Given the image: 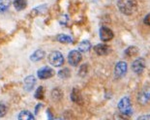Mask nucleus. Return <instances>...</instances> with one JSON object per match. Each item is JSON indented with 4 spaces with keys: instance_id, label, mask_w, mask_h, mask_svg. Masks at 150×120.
Returning a JSON list of instances; mask_svg holds the SVG:
<instances>
[{
    "instance_id": "nucleus-1",
    "label": "nucleus",
    "mask_w": 150,
    "mask_h": 120,
    "mask_svg": "<svg viewBox=\"0 0 150 120\" xmlns=\"http://www.w3.org/2000/svg\"><path fill=\"white\" fill-rule=\"evenodd\" d=\"M137 0H118L117 7L123 15H132L137 9Z\"/></svg>"
},
{
    "instance_id": "nucleus-2",
    "label": "nucleus",
    "mask_w": 150,
    "mask_h": 120,
    "mask_svg": "<svg viewBox=\"0 0 150 120\" xmlns=\"http://www.w3.org/2000/svg\"><path fill=\"white\" fill-rule=\"evenodd\" d=\"M118 109H119V112L121 114H124L125 116H130L132 115L133 112V108H132V103H131V100L129 97H123L119 102H118V106H117Z\"/></svg>"
},
{
    "instance_id": "nucleus-3",
    "label": "nucleus",
    "mask_w": 150,
    "mask_h": 120,
    "mask_svg": "<svg viewBox=\"0 0 150 120\" xmlns=\"http://www.w3.org/2000/svg\"><path fill=\"white\" fill-rule=\"evenodd\" d=\"M50 64L54 67H61L64 64V56L58 50H54V52H50L47 57Z\"/></svg>"
},
{
    "instance_id": "nucleus-4",
    "label": "nucleus",
    "mask_w": 150,
    "mask_h": 120,
    "mask_svg": "<svg viewBox=\"0 0 150 120\" xmlns=\"http://www.w3.org/2000/svg\"><path fill=\"white\" fill-rule=\"evenodd\" d=\"M82 59L81 52L79 50H71L68 54V62L71 66H78Z\"/></svg>"
},
{
    "instance_id": "nucleus-5",
    "label": "nucleus",
    "mask_w": 150,
    "mask_h": 120,
    "mask_svg": "<svg viewBox=\"0 0 150 120\" xmlns=\"http://www.w3.org/2000/svg\"><path fill=\"white\" fill-rule=\"evenodd\" d=\"M127 71H128V66H127L126 62H117L115 68H114V76H115L116 78H121L127 74Z\"/></svg>"
},
{
    "instance_id": "nucleus-6",
    "label": "nucleus",
    "mask_w": 150,
    "mask_h": 120,
    "mask_svg": "<svg viewBox=\"0 0 150 120\" xmlns=\"http://www.w3.org/2000/svg\"><path fill=\"white\" fill-rule=\"evenodd\" d=\"M138 102L139 105H146L150 102V87L146 86L143 87L142 90L139 91L138 95Z\"/></svg>"
},
{
    "instance_id": "nucleus-7",
    "label": "nucleus",
    "mask_w": 150,
    "mask_h": 120,
    "mask_svg": "<svg viewBox=\"0 0 150 120\" xmlns=\"http://www.w3.org/2000/svg\"><path fill=\"white\" fill-rule=\"evenodd\" d=\"M145 69V60L142 57L137 58L135 61L132 63V70L133 72H135L136 74H142Z\"/></svg>"
},
{
    "instance_id": "nucleus-8",
    "label": "nucleus",
    "mask_w": 150,
    "mask_h": 120,
    "mask_svg": "<svg viewBox=\"0 0 150 120\" xmlns=\"http://www.w3.org/2000/svg\"><path fill=\"white\" fill-rule=\"evenodd\" d=\"M54 74H55V73H54L53 69L50 67H42L37 72V76L40 80H47V78H52Z\"/></svg>"
},
{
    "instance_id": "nucleus-9",
    "label": "nucleus",
    "mask_w": 150,
    "mask_h": 120,
    "mask_svg": "<svg viewBox=\"0 0 150 120\" xmlns=\"http://www.w3.org/2000/svg\"><path fill=\"white\" fill-rule=\"evenodd\" d=\"M99 34H100L101 41H103V42H108V41H110L113 38V32L110 28H108L106 26H103L100 28Z\"/></svg>"
},
{
    "instance_id": "nucleus-10",
    "label": "nucleus",
    "mask_w": 150,
    "mask_h": 120,
    "mask_svg": "<svg viewBox=\"0 0 150 120\" xmlns=\"http://www.w3.org/2000/svg\"><path fill=\"white\" fill-rule=\"evenodd\" d=\"M35 84H36V78H35L34 76H28L24 78L23 81V87L25 91H31L34 88Z\"/></svg>"
},
{
    "instance_id": "nucleus-11",
    "label": "nucleus",
    "mask_w": 150,
    "mask_h": 120,
    "mask_svg": "<svg viewBox=\"0 0 150 120\" xmlns=\"http://www.w3.org/2000/svg\"><path fill=\"white\" fill-rule=\"evenodd\" d=\"M94 50L98 55H108L111 52V49L106 44H99L94 47Z\"/></svg>"
},
{
    "instance_id": "nucleus-12",
    "label": "nucleus",
    "mask_w": 150,
    "mask_h": 120,
    "mask_svg": "<svg viewBox=\"0 0 150 120\" xmlns=\"http://www.w3.org/2000/svg\"><path fill=\"white\" fill-rule=\"evenodd\" d=\"M71 100L74 103L78 104V105H81L82 103V97L81 94L79 92V90L78 88H73L72 92H71Z\"/></svg>"
},
{
    "instance_id": "nucleus-13",
    "label": "nucleus",
    "mask_w": 150,
    "mask_h": 120,
    "mask_svg": "<svg viewBox=\"0 0 150 120\" xmlns=\"http://www.w3.org/2000/svg\"><path fill=\"white\" fill-rule=\"evenodd\" d=\"M45 54H46V53H45V52L43 49H37V50H35L32 54H31L30 60L32 62H38L45 57Z\"/></svg>"
},
{
    "instance_id": "nucleus-14",
    "label": "nucleus",
    "mask_w": 150,
    "mask_h": 120,
    "mask_svg": "<svg viewBox=\"0 0 150 120\" xmlns=\"http://www.w3.org/2000/svg\"><path fill=\"white\" fill-rule=\"evenodd\" d=\"M13 5H14L15 9L17 11H22L24 10L25 8H26L27 6V0H14V3H13Z\"/></svg>"
},
{
    "instance_id": "nucleus-15",
    "label": "nucleus",
    "mask_w": 150,
    "mask_h": 120,
    "mask_svg": "<svg viewBox=\"0 0 150 120\" xmlns=\"http://www.w3.org/2000/svg\"><path fill=\"white\" fill-rule=\"evenodd\" d=\"M125 54L128 56L130 58H133L135 57L139 54V49L137 47H134V46H131L129 48H127L125 50Z\"/></svg>"
},
{
    "instance_id": "nucleus-16",
    "label": "nucleus",
    "mask_w": 150,
    "mask_h": 120,
    "mask_svg": "<svg viewBox=\"0 0 150 120\" xmlns=\"http://www.w3.org/2000/svg\"><path fill=\"white\" fill-rule=\"evenodd\" d=\"M57 41L61 44H72L74 42L73 38L70 37L69 35H66V34H59V35H57Z\"/></svg>"
},
{
    "instance_id": "nucleus-17",
    "label": "nucleus",
    "mask_w": 150,
    "mask_h": 120,
    "mask_svg": "<svg viewBox=\"0 0 150 120\" xmlns=\"http://www.w3.org/2000/svg\"><path fill=\"white\" fill-rule=\"evenodd\" d=\"M18 118L21 120H33L34 115L29 110H22V112H21L20 114L18 115Z\"/></svg>"
},
{
    "instance_id": "nucleus-18",
    "label": "nucleus",
    "mask_w": 150,
    "mask_h": 120,
    "mask_svg": "<svg viewBox=\"0 0 150 120\" xmlns=\"http://www.w3.org/2000/svg\"><path fill=\"white\" fill-rule=\"evenodd\" d=\"M91 49V43L89 41H82L79 45V50L81 52H87Z\"/></svg>"
},
{
    "instance_id": "nucleus-19",
    "label": "nucleus",
    "mask_w": 150,
    "mask_h": 120,
    "mask_svg": "<svg viewBox=\"0 0 150 120\" xmlns=\"http://www.w3.org/2000/svg\"><path fill=\"white\" fill-rule=\"evenodd\" d=\"M52 100L55 101V102H58L62 99V91L59 89V88H54L52 92Z\"/></svg>"
},
{
    "instance_id": "nucleus-20",
    "label": "nucleus",
    "mask_w": 150,
    "mask_h": 120,
    "mask_svg": "<svg viewBox=\"0 0 150 120\" xmlns=\"http://www.w3.org/2000/svg\"><path fill=\"white\" fill-rule=\"evenodd\" d=\"M11 4V0H0V13H4L5 11H7Z\"/></svg>"
},
{
    "instance_id": "nucleus-21",
    "label": "nucleus",
    "mask_w": 150,
    "mask_h": 120,
    "mask_svg": "<svg viewBox=\"0 0 150 120\" xmlns=\"http://www.w3.org/2000/svg\"><path fill=\"white\" fill-rule=\"evenodd\" d=\"M34 96L38 100H43L45 96V89L43 86H39L34 93Z\"/></svg>"
},
{
    "instance_id": "nucleus-22",
    "label": "nucleus",
    "mask_w": 150,
    "mask_h": 120,
    "mask_svg": "<svg viewBox=\"0 0 150 120\" xmlns=\"http://www.w3.org/2000/svg\"><path fill=\"white\" fill-rule=\"evenodd\" d=\"M47 5L40 6V7H37V8L33 9V10L31 11V15H34V16H36V15H41V14H43L44 12H46V11H47Z\"/></svg>"
},
{
    "instance_id": "nucleus-23",
    "label": "nucleus",
    "mask_w": 150,
    "mask_h": 120,
    "mask_svg": "<svg viewBox=\"0 0 150 120\" xmlns=\"http://www.w3.org/2000/svg\"><path fill=\"white\" fill-rule=\"evenodd\" d=\"M58 76H59V78H63V80H66V78H70V76H71V71H70L68 68H64L58 72Z\"/></svg>"
},
{
    "instance_id": "nucleus-24",
    "label": "nucleus",
    "mask_w": 150,
    "mask_h": 120,
    "mask_svg": "<svg viewBox=\"0 0 150 120\" xmlns=\"http://www.w3.org/2000/svg\"><path fill=\"white\" fill-rule=\"evenodd\" d=\"M87 72H88V66L86 64L81 65L79 71V77H84V76L87 74Z\"/></svg>"
},
{
    "instance_id": "nucleus-25",
    "label": "nucleus",
    "mask_w": 150,
    "mask_h": 120,
    "mask_svg": "<svg viewBox=\"0 0 150 120\" xmlns=\"http://www.w3.org/2000/svg\"><path fill=\"white\" fill-rule=\"evenodd\" d=\"M6 113H7V107L4 103L0 102V117L5 116Z\"/></svg>"
},
{
    "instance_id": "nucleus-26",
    "label": "nucleus",
    "mask_w": 150,
    "mask_h": 120,
    "mask_svg": "<svg viewBox=\"0 0 150 120\" xmlns=\"http://www.w3.org/2000/svg\"><path fill=\"white\" fill-rule=\"evenodd\" d=\"M143 23H144L146 25H148V26H150V14L145 16L144 20H143Z\"/></svg>"
},
{
    "instance_id": "nucleus-27",
    "label": "nucleus",
    "mask_w": 150,
    "mask_h": 120,
    "mask_svg": "<svg viewBox=\"0 0 150 120\" xmlns=\"http://www.w3.org/2000/svg\"><path fill=\"white\" fill-rule=\"evenodd\" d=\"M139 120H145V119H148L150 120V114H147V115H140L139 117H138Z\"/></svg>"
},
{
    "instance_id": "nucleus-28",
    "label": "nucleus",
    "mask_w": 150,
    "mask_h": 120,
    "mask_svg": "<svg viewBox=\"0 0 150 120\" xmlns=\"http://www.w3.org/2000/svg\"><path fill=\"white\" fill-rule=\"evenodd\" d=\"M42 107H43V105H41V104H38V106L36 107V109H35V112L38 113V110H39L40 108H42Z\"/></svg>"
}]
</instances>
